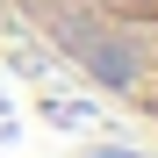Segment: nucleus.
Here are the masks:
<instances>
[{
  "mask_svg": "<svg viewBox=\"0 0 158 158\" xmlns=\"http://www.w3.org/2000/svg\"><path fill=\"white\" fill-rule=\"evenodd\" d=\"M0 15L101 108L158 137V0H0Z\"/></svg>",
  "mask_w": 158,
  "mask_h": 158,
  "instance_id": "f257e3e1",
  "label": "nucleus"
}]
</instances>
